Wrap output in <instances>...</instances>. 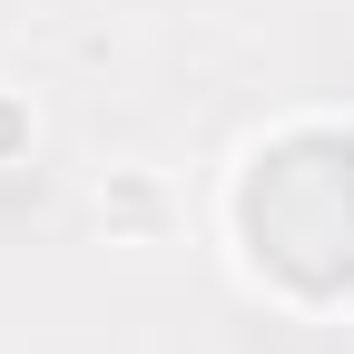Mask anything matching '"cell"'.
Segmentation results:
<instances>
[{
    "label": "cell",
    "instance_id": "cell-1",
    "mask_svg": "<svg viewBox=\"0 0 354 354\" xmlns=\"http://www.w3.org/2000/svg\"><path fill=\"white\" fill-rule=\"evenodd\" d=\"M266 158H276L305 207H227V227H236V256H246V276L256 286H276L295 305H325V276H315V256H344L354 246V128H325V118H295L286 138H256Z\"/></svg>",
    "mask_w": 354,
    "mask_h": 354
},
{
    "label": "cell",
    "instance_id": "cell-2",
    "mask_svg": "<svg viewBox=\"0 0 354 354\" xmlns=\"http://www.w3.org/2000/svg\"><path fill=\"white\" fill-rule=\"evenodd\" d=\"M99 227H109V236H167L158 167H109V177H99Z\"/></svg>",
    "mask_w": 354,
    "mask_h": 354
},
{
    "label": "cell",
    "instance_id": "cell-3",
    "mask_svg": "<svg viewBox=\"0 0 354 354\" xmlns=\"http://www.w3.org/2000/svg\"><path fill=\"white\" fill-rule=\"evenodd\" d=\"M10 158H30V109L0 88V167H10Z\"/></svg>",
    "mask_w": 354,
    "mask_h": 354
}]
</instances>
